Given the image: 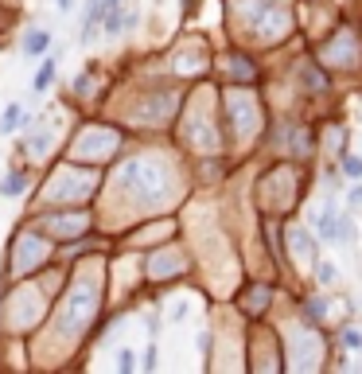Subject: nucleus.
<instances>
[{
	"mask_svg": "<svg viewBox=\"0 0 362 374\" xmlns=\"http://www.w3.org/2000/svg\"><path fill=\"white\" fill-rule=\"evenodd\" d=\"M59 59H63V47H55L47 55V59L40 63V70H35V79H31V90H35V94H43V90L51 86V82H55V70H59Z\"/></svg>",
	"mask_w": 362,
	"mask_h": 374,
	"instance_id": "obj_1",
	"label": "nucleus"
},
{
	"mask_svg": "<svg viewBox=\"0 0 362 374\" xmlns=\"http://www.w3.org/2000/svg\"><path fill=\"white\" fill-rule=\"evenodd\" d=\"M28 121H31V117L24 113V106H20V101H12V106L0 113V133H4V137H12V133L28 129Z\"/></svg>",
	"mask_w": 362,
	"mask_h": 374,
	"instance_id": "obj_2",
	"label": "nucleus"
},
{
	"mask_svg": "<svg viewBox=\"0 0 362 374\" xmlns=\"http://www.w3.org/2000/svg\"><path fill=\"white\" fill-rule=\"evenodd\" d=\"M312 230L320 234V242H339V218H335L331 211H320V215L312 218Z\"/></svg>",
	"mask_w": 362,
	"mask_h": 374,
	"instance_id": "obj_3",
	"label": "nucleus"
},
{
	"mask_svg": "<svg viewBox=\"0 0 362 374\" xmlns=\"http://www.w3.org/2000/svg\"><path fill=\"white\" fill-rule=\"evenodd\" d=\"M51 47V31H28V35H24V55H43V51Z\"/></svg>",
	"mask_w": 362,
	"mask_h": 374,
	"instance_id": "obj_4",
	"label": "nucleus"
},
{
	"mask_svg": "<svg viewBox=\"0 0 362 374\" xmlns=\"http://www.w3.org/2000/svg\"><path fill=\"white\" fill-rule=\"evenodd\" d=\"M24 187H28V176H24V172H12V176L0 184V195H4V199H16V195H24Z\"/></svg>",
	"mask_w": 362,
	"mask_h": 374,
	"instance_id": "obj_5",
	"label": "nucleus"
},
{
	"mask_svg": "<svg viewBox=\"0 0 362 374\" xmlns=\"http://www.w3.org/2000/svg\"><path fill=\"white\" fill-rule=\"evenodd\" d=\"M121 28H125V12H121V8H109L106 20H101V31H106V35H121Z\"/></svg>",
	"mask_w": 362,
	"mask_h": 374,
	"instance_id": "obj_6",
	"label": "nucleus"
},
{
	"mask_svg": "<svg viewBox=\"0 0 362 374\" xmlns=\"http://www.w3.org/2000/svg\"><path fill=\"white\" fill-rule=\"evenodd\" d=\"M335 277H339V273H335L331 261H315V281H320V285H331Z\"/></svg>",
	"mask_w": 362,
	"mask_h": 374,
	"instance_id": "obj_7",
	"label": "nucleus"
},
{
	"mask_svg": "<svg viewBox=\"0 0 362 374\" xmlns=\"http://www.w3.org/2000/svg\"><path fill=\"white\" fill-rule=\"evenodd\" d=\"M343 347H347V351H362V332L347 327V332H343Z\"/></svg>",
	"mask_w": 362,
	"mask_h": 374,
	"instance_id": "obj_8",
	"label": "nucleus"
},
{
	"mask_svg": "<svg viewBox=\"0 0 362 374\" xmlns=\"http://www.w3.org/2000/svg\"><path fill=\"white\" fill-rule=\"evenodd\" d=\"M343 172L351 179H362V160L359 156H343Z\"/></svg>",
	"mask_w": 362,
	"mask_h": 374,
	"instance_id": "obj_9",
	"label": "nucleus"
},
{
	"mask_svg": "<svg viewBox=\"0 0 362 374\" xmlns=\"http://www.w3.org/2000/svg\"><path fill=\"white\" fill-rule=\"evenodd\" d=\"M339 242H354V222H351V215L339 218Z\"/></svg>",
	"mask_w": 362,
	"mask_h": 374,
	"instance_id": "obj_10",
	"label": "nucleus"
},
{
	"mask_svg": "<svg viewBox=\"0 0 362 374\" xmlns=\"http://www.w3.org/2000/svg\"><path fill=\"white\" fill-rule=\"evenodd\" d=\"M304 312H308V320H323L327 304H323V300H308V304H304Z\"/></svg>",
	"mask_w": 362,
	"mask_h": 374,
	"instance_id": "obj_11",
	"label": "nucleus"
},
{
	"mask_svg": "<svg viewBox=\"0 0 362 374\" xmlns=\"http://www.w3.org/2000/svg\"><path fill=\"white\" fill-rule=\"evenodd\" d=\"M117 363H121V371H133V366H137V355H133V351H121Z\"/></svg>",
	"mask_w": 362,
	"mask_h": 374,
	"instance_id": "obj_12",
	"label": "nucleus"
},
{
	"mask_svg": "<svg viewBox=\"0 0 362 374\" xmlns=\"http://www.w3.org/2000/svg\"><path fill=\"white\" fill-rule=\"evenodd\" d=\"M152 366H156V347H148L145 351V371H152Z\"/></svg>",
	"mask_w": 362,
	"mask_h": 374,
	"instance_id": "obj_13",
	"label": "nucleus"
},
{
	"mask_svg": "<svg viewBox=\"0 0 362 374\" xmlns=\"http://www.w3.org/2000/svg\"><path fill=\"white\" fill-rule=\"evenodd\" d=\"M351 207H362V184L351 187Z\"/></svg>",
	"mask_w": 362,
	"mask_h": 374,
	"instance_id": "obj_14",
	"label": "nucleus"
},
{
	"mask_svg": "<svg viewBox=\"0 0 362 374\" xmlns=\"http://www.w3.org/2000/svg\"><path fill=\"white\" fill-rule=\"evenodd\" d=\"M55 8H59V12H70V8H74V0H55Z\"/></svg>",
	"mask_w": 362,
	"mask_h": 374,
	"instance_id": "obj_15",
	"label": "nucleus"
},
{
	"mask_svg": "<svg viewBox=\"0 0 362 374\" xmlns=\"http://www.w3.org/2000/svg\"><path fill=\"white\" fill-rule=\"evenodd\" d=\"M106 4H109V8H121V0H106Z\"/></svg>",
	"mask_w": 362,
	"mask_h": 374,
	"instance_id": "obj_16",
	"label": "nucleus"
}]
</instances>
